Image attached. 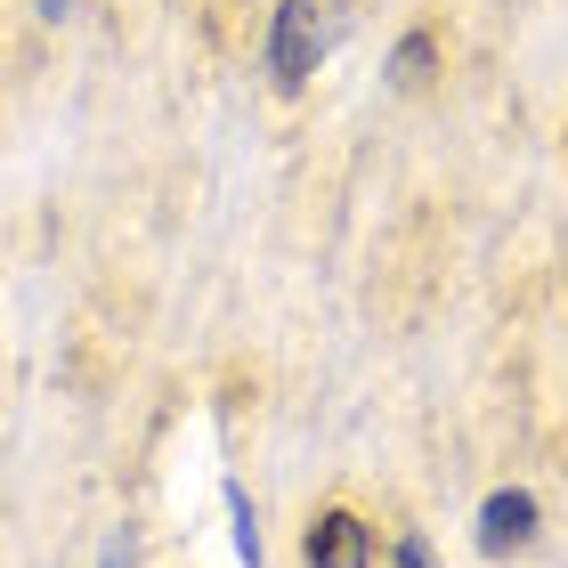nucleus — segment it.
<instances>
[{"label":"nucleus","mask_w":568,"mask_h":568,"mask_svg":"<svg viewBox=\"0 0 568 568\" xmlns=\"http://www.w3.org/2000/svg\"><path fill=\"white\" fill-rule=\"evenodd\" d=\"M333 24H342V0H284L276 9V33H268V82L276 90H301L317 73Z\"/></svg>","instance_id":"nucleus-1"},{"label":"nucleus","mask_w":568,"mask_h":568,"mask_svg":"<svg viewBox=\"0 0 568 568\" xmlns=\"http://www.w3.org/2000/svg\"><path fill=\"white\" fill-rule=\"evenodd\" d=\"M301 560L308 568H374V528L357 511H317L301 536Z\"/></svg>","instance_id":"nucleus-2"},{"label":"nucleus","mask_w":568,"mask_h":568,"mask_svg":"<svg viewBox=\"0 0 568 568\" xmlns=\"http://www.w3.org/2000/svg\"><path fill=\"white\" fill-rule=\"evenodd\" d=\"M528 536H536V496L528 487H496L479 504V552H520Z\"/></svg>","instance_id":"nucleus-3"},{"label":"nucleus","mask_w":568,"mask_h":568,"mask_svg":"<svg viewBox=\"0 0 568 568\" xmlns=\"http://www.w3.org/2000/svg\"><path fill=\"white\" fill-rule=\"evenodd\" d=\"M430 73H438V33H406L398 58H390V82H398V90H423Z\"/></svg>","instance_id":"nucleus-4"},{"label":"nucleus","mask_w":568,"mask_h":568,"mask_svg":"<svg viewBox=\"0 0 568 568\" xmlns=\"http://www.w3.org/2000/svg\"><path fill=\"white\" fill-rule=\"evenodd\" d=\"M398 568H430V552H423V536H398Z\"/></svg>","instance_id":"nucleus-5"},{"label":"nucleus","mask_w":568,"mask_h":568,"mask_svg":"<svg viewBox=\"0 0 568 568\" xmlns=\"http://www.w3.org/2000/svg\"><path fill=\"white\" fill-rule=\"evenodd\" d=\"M106 568H131V560H122V552H114V560H106Z\"/></svg>","instance_id":"nucleus-6"}]
</instances>
